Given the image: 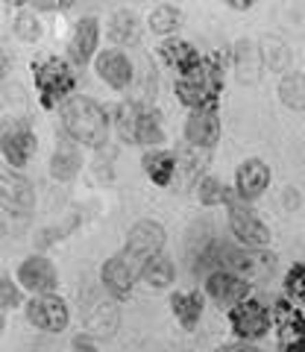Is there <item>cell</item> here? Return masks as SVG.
Wrapping results in <instances>:
<instances>
[{"instance_id": "1", "label": "cell", "mask_w": 305, "mask_h": 352, "mask_svg": "<svg viewBox=\"0 0 305 352\" xmlns=\"http://www.w3.org/2000/svg\"><path fill=\"white\" fill-rule=\"evenodd\" d=\"M62 120V135H68L74 144L100 150L106 147L109 132H112V120H109L106 109L89 94H74L59 106Z\"/></svg>"}, {"instance_id": "2", "label": "cell", "mask_w": 305, "mask_h": 352, "mask_svg": "<svg viewBox=\"0 0 305 352\" xmlns=\"http://www.w3.org/2000/svg\"><path fill=\"white\" fill-rule=\"evenodd\" d=\"M223 59L221 53L203 56L197 68L185 71L177 76L173 91L182 106H188L191 112H203V109H217V100L223 94Z\"/></svg>"}, {"instance_id": "3", "label": "cell", "mask_w": 305, "mask_h": 352, "mask_svg": "<svg viewBox=\"0 0 305 352\" xmlns=\"http://www.w3.org/2000/svg\"><path fill=\"white\" fill-rule=\"evenodd\" d=\"M32 76H36L41 109H56V106H62L65 100H68V97H74L76 74H74L68 59L47 53V56L32 62Z\"/></svg>"}, {"instance_id": "4", "label": "cell", "mask_w": 305, "mask_h": 352, "mask_svg": "<svg viewBox=\"0 0 305 352\" xmlns=\"http://www.w3.org/2000/svg\"><path fill=\"white\" fill-rule=\"evenodd\" d=\"M115 124L121 138L129 144H141L150 150H159L165 144V129H161V118L159 112H152L150 106H138L133 100H126L117 106L115 112Z\"/></svg>"}, {"instance_id": "5", "label": "cell", "mask_w": 305, "mask_h": 352, "mask_svg": "<svg viewBox=\"0 0 305 352\" xmlns=\"http://www.w3.org/2000/svg\"><path fill=\"white\" fill-rule=\"evenodd\" d=\"M36 147H38V138H36V132H32L30 120H24V118L0 120V156H3L9 168L24 170L32 162V156H36Z\"/></svg>"}, {"instance_id": "6", "label": "cell", "mask_w": 305, "mask_h": 352, "mask_svg": "<svg viewBox=\"0 0 305 352\" xmlns=\"http://www.w3.org/2000/svg\"><path fill=\"white\" fill-rule=\"evenodd\" d=\"M221 270H229L244 282H264L273 276L276 270V256L270 250H253V247H223Z\"/></svg>"}, {"instance_id": "7", "label": "cell", "mask_w": 305, "mask_h": 352, "mask_svg": "<svg viewBox=\"0 0 305 352\" xmlns=\"http://www.w3.org/2000/svg\"><path fill=\"white\" fill-rule=\"evenodd\" d=\"M117 300H112L106 291L85 288L80 294V314L85 323V332L94 338H112L117 329Z\"/></svg>"}, {"instance_id": "8", "label": "cell", "mask_w": 305, "mask_h": 352, "mask_svg": "<svg viewBox=\"0 0 305 352\" xmlns=\"http://www.w3.org/2000/svg\"><path fill=\"white\" fill-rule=\"evenodd\" d=\"M0 208L15 217H27L36 208V188L21 170L0 162Z\"/></svg>"}, {"instance_id": "9", "label": "cell", "mask_w": 305, "mask_h": 352, "mask_svg": "<svg viewBox=\"0 0 305 352\" xmlns=\"http://www.w3.org/2000/svg\"><path fill=\"white\" fill-rule=\"evenodd\" d=\"M229 229H232V235L241 241L244 247H253V250H267L270 244V229L261 223V217L249 208V203L238 200V194L232 191L229 197Z\"/></svg>"}, {"instance_id": "10", "label": "cell", "mask_w": 305, "mask_h": 352, "mask_svg": "<svg viewBox=\"0 0 305 352\" xmlns=\"http://www.w3.org/2000/svg\"><path fill=\"white\" fill-rule=\"evenodd\" d=\"M141 276V267L126 256V252H117V256L106 258L103 267H100V282H103V291L112 296V300L124 302L133 296L135 288V279Z\"/></svg>"}, {"instance_id": "11", "label": "cell", "mask_w": 305, "mask_h": 352, "mask_svg": "<svg viewBox=\"0 0 305 352\" xmlns=\"http://www.w3.org/2000/svg\"><path fill=\"white\" fill-rule=\"evenodd\" d=\"M165 226L156 223V220H138V223L126 232V247L124 252L129 258H133L141 270H144V264L150 258H156L161 247H165Z\"/></svg>"}, {"instance_id": "12", "label": "cell", "mask_w": 305, "mask_h": 352, "mask_svg": "<svg viewBox=\"0 0 305 352\" xmlns=\"http://www.w3.org/2000/svg\"><path fill=\"white\" fill-rule=\"evenodd\" d=\"M27 320L41 329V332H50V335H59L68 329L71 323V308L68 302L56 294H47V296H32L27 302Z\"/></svg>"}, {"instance_id": "13", "label": "cell", "mask_w": 305, "mask_h": 352, "mask_svg": "<svg viewBox=\"0 0 305 352\" xmlns=\"http://www.w3.org/2000/svg\"><path fill=\"white\" fill-rule=\"evenodd\" d=\"M270 323H273L270 311L258 300H253V296L244 300V302H238L232 311H229V326H232V332L241 338L244 344H247V340L264 338L270 332Z\"/></svg>"}, {"instance_id": "14", "label": "cell", "mask_w": 305, "mask_h": 352, "mask_svg": "<svg viewBox=\"0 0 305 352\" xmlns=\"http://www.w3.org/2000/svg\"><path fill=\"white\" fill-rule=\"evenodd\" d=\"M94 71L112 91H126V88L135 85V65L121 47H109L97 53Z\"/></svg>"}, {"instance_id": "15", "label": "cell", "mask_w": 305, "mask_h": 352, "mask_svg": "<svg viewBox=\"0 0 305 352\" xmlns=\"http://www.w3.org/2000/svg\"><path fill=\"white\" fill-rule=\"evenodd\" d=\"M18 285L36 296H47V294H56L59 288V273H56V264L45 256H30L18 264L15 270Z\"/></svg>"}, {"instance_id": "16", "label": "cell", "mask_w": 305, "mask_h": 352, "mask_svg": "<svg viewBox=\"0 0 305 352\" xmlns=\"http://www.w3.org/2000/svg\"><path fill=\"white\" fill-rule=\"evenodd\" d=\"M97 44H100V21L94 15H85L74 24V32L68 38V59L76 68H85L97 59Z\"/></svg>"}, {"instance_id": "17", "label": "cell", "mask_w": 305, "mask_h": 352, "mask_svg": "<svg viewBox=\"0 0 305 352\" xmlns=\"http://www.w3.org/2000/svg\"><path fill=\"white\" fill-rule=\"evenodd\" d=\"M205 294L212 296L214 305L232 311L238 302L249 300V282H244L241 276H235V273H229V270H214L205 276Z\"/></svg>"}, {"instance_id": "18", "label": "cell", "mask_w": 305, "mask_h": 352, "mask_svg": "<svg viewBox=\"0 0 305 352\" xmlns=\"http://www.w3.org/2000/svg\"><path fill=\"white\" fill-rule=\"evenodd\" d=\"M276 332L282 352H305V314L288 300L276 302Z\"/></svg>"}, {"instance_id": "19", "label": "cell", "mask_w": 305, "mask_h": 352, "mask_svg": "<svg viewBox=\"0 0 305 352\" xmlns=\"http://www.w3.org/2000/svg\"><path fill=\"white\" fill-rule=\"evenodd\" d=\"M267 188H270V168H267V162L247 159V162L238 164V170H235V194H238V200L253 203Z\"/></svg>"}, {"instance_id": "20", "label": "cell", "mask_w": 305, "mask_h": 352, "mask_svg": "<svg viewBox=\"0 0 305 352\" xmlns=\"http://www.w3.org/2000/svg\"><path fill=\"white\" fill-rule=\"evenodd\" d=\"M173 153H177V173H173V185L185 194V191H191L194 185L203 182L200 176L205 173V168H209V153L191 147V144H182Z\"/></svg>"}, {"instance_id": "21", "label": "cell", "mask_w": 305, "mask_h": 352, "mask_svg": "<svg viewBox=\"0 0 305 352\" xmlns=\"http://www.w3.org/2000/svg\"><path fill=\"white\" fill-rule=\"evenodd\" d=\"M185 141L197 150H212L221 141V118L217 109H203V112H191L185 120Z\"/></svg>"}, {"instance_id": "22", "label": "cell", "mask_w": 305, "mask_h": 352, "mask_svg": "<svg viewBox=\"0 0 305 352\" xmlns=\"http://www.w3.org/2000/svg\"><path fill=\"white\" fill-rule=\"evenodd\" d=\"M82 168V150L80 144H74L68 135H56V147L50 156V176L56 182H71Z\"/></svg>"}, {"instance_id": "23", "label": "cell", "mask_w": 305, "mask_h": 352, "mask_svg": "<svg viewBox=\"0 0 305 352\" xmlns=\"http://www.w3.org/2000/svg\"><path fill=\"white\" fill-rule=\"evenodd\" d=\"M159 56L165 59L170 68H177L179 74L197 68V65L203 62L200 50L194 47L191 41H185V38H165V41L159 44Z\"/></svg>"}, {"instance_id": "24", "label": "cell", "mask_w": 305, "mask_h": 352, "mask_svg": "<svg viewBox=\"0 0 305 352\" xmlns=\"http://www.w3.org/2000/svg\"><path fill=\"white\" fill-rule=\"evenodd\" d=\"M141 168H144L152 185L168 188V185H173V173H177V153L161 150V147L150 150V153H144V159H141Z\"/></svg>"}, {"instance_id": "25", "label": "cell", "mask_w": 305, "mask_h": 352, "mask_svg": "<svg viewBox=\"0 0 305 352\" xmlns=\"http://www.w3.org/2000/svg\"><path fill=\"white\" fill-rule=\"evenodd\" d=\"M170 308L182 329H197L203 317V294L200 291H177L170 294Z\"/></svg>"}, {"instance_id": "26", "label": "cell", "mask_w": 305, "mask_h": 352, "mask_svg": "<svg viewBox=\"0 0 305 352\" xmlns=\"http://www.w3.org/2000/svg\"><path fill=\"white\" fill-rule=\"evenodd\" d=\"M109 38H112L117 47H133V44H138L141 27H138L135 12H129V9L112 12V18H109Z\"/></svg>"}, {"instance_id": "27", "label": "cell", "mask_w": 305, "mask_h": 352, "mask_svg": "<svg viewBox=\"0 0 305 352\" xmlns=\"http://www.w3.org/2000/svg\"><path fill=\"white\" fill-rule=\"evenodd\" d=\"M141 279H144L152 291H161V288H170L173 279H177V270H173V261L168 256H159L150 258L144 264V270H141Z\"/></svg>"}, {"instance_id": "28", "label": "cell", "mask_w": 305, "mask_h": 352, "mask_svg": "<svg viewBox=\"0 0 305 352\" xmlns=\"http://www.w3.org/2000/svg\"><path fill=\"white\" fill-rule=\"evenodd\" d=\"M279 100L293 112H305V74L288 71L279 82Z\"/></svg>"}, {"instance_id": "29", "label": "cell", "mask_w": 305, "mask_h": 352, "mask_svg": "<svg viewBox=\"0 0 305 352\" xmlns=\"http://www.w3.org/2000/svg\"><path fill=\"white\" fill-rule=\"evenodd\" d=\"M258 59L264 62L270 71H285L288 62H291V50H288V44L282 38L267 36V38L258 41Z\"/></svg>"}, {"instance_id": "30", "label": "cell", "mask_w": 305, "mask_h": 352, "mask_svg": "<svg viewBox=\"0 0 305 352\" xmlns=\"http://www.w3.org/2000/svg\"><path fill=\"white\" fill-rule=\"evenodd\" d=\"M147 21H150V30L156 32V36H170V32H177V27L182 24V9L161 3V6L152 9Z\"/></svg>"}, {"instance_id": "31", "label": "cell", "mask_w": 305, "mask_h": 352, "mask_svg": "<svg viewBox=\"0 0 305 352\" xmlns=\"http://www.w3.org/2000/svg\"><path fill=\"white\" fill-rule=\"evenodd\" d=\"M235 188H226V185L221 179H214V176H203V182L197 185V197L203 206H226L229 197H232Z\"/></svg>"}, {"instance_id": "32", "label": "cell", "mask_w": 305, "mask_h": 352, "mask_svg": "<svg viewBox=\"0 0 305 352\" xmlns=\"http://www.w3.org/2000/svg\"><path fill=\"white\" fill-rule=\"evenodd\" d=\"M12 30H15V36H18L21 41H27V44H32V41L41 38V21H38L36 12H30V9H27V12H18V15H15Z\"/></svg>"}, {"instance_id": "33", "label": "cell", "mask_w": 305, "mask_h": 352, "mask_svg": "<svg viewBox=\"0 0 305 352\" xmlns=\"http://www.w3.org/2000/svg\"><path fill=\"white\" fill-rule=\"evenodd\" d=\"M285 296L291 302L305 305V264H293L285 273Z\"/></svg>"}, {"instance_id": "34", "label": "cell", "mask_w": 305, "mask_h": 352, "mask_svg": "<svg viewBox=\"0 0 305 352\" xmlns=\"http://www.w3.org/2000/svg\"><path fill=\"white\" fill-rule=\"evenodd\" d=\"M24 302V294H21V285H15L9 276H0V314L12 311Z\"/></svg>"}, {"instance_id": "35", "label": "cell", "mask_w": 305, "mask_h": 352, "mask_svg": "<svg viewBox=\"0 0 305 352\" xmlns=\"http://www.w3.org/2000/svg\"><path fill=\"white\" fill-rule=\"evenodd\" d=\"M74 352H100V349H97L91 335H76L74 338Z\"/></svg>"}, {"instance_id": "36", "label": "cell", "mask_w": 305, "mask_h": 352, "mask_svg": "<svg viewBox=\"0 0 305 352\" xmlns=\"http://www.w3.org/2000/svg\"><path fill=\"white\" fill-rule=\"evenodd\" d=\"M214 352H261V349L253 344H226V346H217Z\"/></svg>"}, {"instance_id": "37", "label": "cell", "mask_w": 305, "mask_h": 352, "mask_svg": "<svg viewBox=\"0 0 305 352\" xmlns=\"http://www.w3.org/2000/svg\"><path fill=\"white\" fill-rule=\"evenodd\" d=\"M9 71H12V59H9V53L0 47V82H3L6 76H9Z\"/></svg>"}, {"instance_id": "38", "label": "cell", "mask_w": 305, "mask_h": 352, "mask_svg": "<svg viewBox=\"0 0 305 352\" xmlns=\"http://www.w3.org/2000/svg\"><path fill=\"white\" fill-rule=\"evenodd\" d=\"M229 6L232 9H249L253 6V0H229Z\"/></svg>"}, {"instance_id": "39", "label": "cell", "mask_w": 305, "mask_h": 352, "mask_svg": "<svg viewBox=\"0 0 305 352\" xmlns=\"http://www.w3.org/2000/svg\"><path fill=\"white\" fill-rule=\"evenodd\" d=\"M0 335H3V314H0Z\"/></svg>"}, {"instance_id": "40", "label": "cell", "mask_w": 305, "mask_h": 352, "mask_svg": "<svg viewBox=\"0 0 305 352\" xmlns=\"http://www.w3.org/2000/svg\"><path fill=\"white\" fill-rule=\"evenodd\" d=\"M0 232H3V226H0Z\"/></svg>"}]
</instances>
